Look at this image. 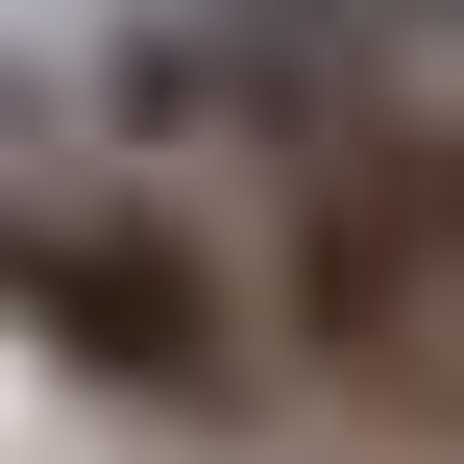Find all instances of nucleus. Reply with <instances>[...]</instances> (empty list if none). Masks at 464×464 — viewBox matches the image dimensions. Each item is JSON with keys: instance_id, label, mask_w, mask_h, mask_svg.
<instances>
[{"instance_id": "f257e3e1", "label": "nucleus", "mask_w": 464, "mask_h": 464, "mask_svg": "<svg viewBox=\"0 0 464 464\" xmlns=\"http://www.w3.org/2000/svg\"><path fill=\"white\" fill-rule=\"evenodd\" d=\"M0 318H24L73 392H122V416H245V392H269L245 269H220L171 196H0Z\"/></svg>"}, {"instance_id": "f03ea898", "label": "nucleus", "mask_w": 464, "mask_h": 464, "mask_svg": "<svg viewBox=\"0 0 464 464\" xmlns=\"http://www.w3.org/2000/svg\"><path fill=\"white\" fill-rule=\"evenodd\" d=\"M416 196H440V269H464V147H416Z\"/></svg>"}, {"instance_id": "7ed1b4c3", "label": "nucleus", "mask_w": 464, "mask_h": 464, "mask_svg": "<svg viewBox=\"0 0 464 464\" xmlns=\"http://www.w3.org/2000/svg\"><path fill=\"white\" fill-rule=\"evenodd\" d=\"M343 24H464V0H343Z\"/></svg>"}]
</instances>
